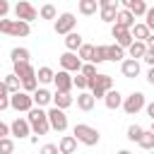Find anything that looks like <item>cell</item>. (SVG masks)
Masks as SVG:
<instances>
[{"mask_svg": "<svg viewBox=\"0 0 154 154\" xmlns=\"http://www.w3.org/2000/svg\"><path fill=\"white\" fill-rule=\"evenodd\" d=\"M26 120H29L34 135H48L51 123H48V113L43 111V106H36V103H34V106L26 111Z\"/></svg>", "mask_w": 154, "mask_h": 154, "instance_id": "cell-1", "label": "cell"}, {"mask_svg": "<svg viewBox=\"0 0 154 154\" xmlns=\"http://www.w3.org/2000/svg\"><path fill=\"white\" fill-rule=\"evenodd\" d=\"M31 26L29 22L24 19H5L0 17V34H7V36H29Z\"/></svg>", "mask_w": 154, "mask_h": 154, "instance_id": "cell-2", "label": "cell"}, {"mask_svg": "<svg viewBox=\"0 0 154 154\" xmlns=\"http://www.w3.org/2000/svg\"><path fill=\"white\" fill-rule=\"evenodd\" d=\"M111 87H113V77H111V75H103V72H101V75L96 72L94 77H89V87H87V89L91 91L94 99H103V94H106Z\"/></svg>", "mask_w": 154, "mask_h": 154, "instance_id": "cell-3", "label": "cell"}, {"mask_svg": "<svg viewBox=\"0 0 154 154\" xmlns=\"http://www.w3.org/2000/svg\"><path fill=\"white\" fill-rule=\"evenodd\" d=\"M72 135L77 137V142H82V144H87V147H94V144H99V140H101L99 130L91 128V125H87V123H77L75 130H72Z\"/></svg>", "mask_w": 154, "mask_h": 154, "instance_id": "cell-4", "label": "cell"}, {"mask_svg": "<svg viewBox=\"0 0 154 154\" xmlns=\"http://www.w3.org/2000/svg\"><path fill=\"white\" fill-rule=\"evenodd\" d=\"M31 106H34V96H31L29 91L17 89V91L10 94V108H14L17 113H26Z\"/></svg>", "mask_w": 154, "mask_h": 154, "instance_id": "cell-5", "label": "cell"}, {"mask_svg": "<svg viewBox=\"0 0 154 154\" xmlns=\"http://www.w3.org/2000/svg\"><path fill=\"white\" fill-rule=\"evenodd\" d=\"M144 103H147V99H144V94L142 91H132L130 96H125L123 99V111L128 113V116H137L142 108H144Z\"/></svg>", "mask_w": 154, "mask_h": 154, "instance_id": "cell-6", "label": "cell"}, {"mask_svg": "<svg viewBox=\"0 0 154 154\" xmlns=\"http://www.w3.org/2000/svg\"><path fill=\"white\" fill-rule=\"evenodd\" d=\"M48 113V123H51V130H58V132H65L67 130V116H65V108H58L53 106Z\"/></svg>", "mask_w": 154, "mask_h": 154, "instance_id": "cell-7", "label": "cell"}, {"mask_svg": "<svg viewBox=\"0 0 154 154\" xmlns=\"http://www.w3.org/2000/svg\"><path fill=\"white\" fill-rule=\"evenodd\" d=\"M75 24H77V17L72 14V12H63V14H58L55 17V24H53V29H55V34H67V31H72L75 29Z\"/></svg>", "mask_w": 154, "mask_h": 154, "instance_id": "cell-8", "label": "cell"}, {"mask_svg": "<svg viewBox=\"0 0 154 154\" xmlns=\"http://www.w3.org/2000/svg\"><path fill=\"white\" fill-rule=\"evenodd\" d=\"M36 14H38V12H36V7H34L31 2H26V0H17V5H14V17H17V19H24V22L31 24V22L36 19Z\"/></svg>", "mask_w": 154, "mask_h": 154, "instance_id": "cell-9", "label": "cell"}, {"mask_svg": "<svg viewBox=\"0 0 154 154\" xmlns=\"http://www.w3.org/2000/svg\"><path fill=\"white\" fill-rule=\"evenodd\" d=\"M58 60H60V67L67 72H79V67H82V58L77 55V51H65Z\"/></svg>", "mask_w": 154, "mask_h": 154, "instance_id": "cell-10", "label": "cell"}, {"mask_svg": "<svg viewBox=\"0 0 154 154\" xmlns=\"http://www.w3.org/2000/svg\"><path fill=\"white\" fill-rule=\"evenodd\" d=\"M111 36H113L116 43L123 46V48H128V46L132 43V34H130V29L123 26V24H118V22H113V26H111Z\"/></svg>", "mask_w": 154, "mask_h": 154, "instance_id": "cell-11", "label": "cell"}, {"mask_svg": "<svg viewBox=\"0 0 154 154\" xmlns=\"http://www.w3.org/2000/svg\"><path fill=\"white\" fill-rule=\"evenodd\" d=\"M29 132H31V125H29L26 118H14V120H12V125H10V135L24 140V137H29Z\"/></svg>", "mask_w": 154, "mask_h": 154, "instance_id": "cell-12", "label": "cell"}, {"mask_svg": "<svg viewBox=\"0 0 154 154\" xmlns=\"http://www.w3.org/2000/svg\"><path fill=\"white\" fill-rule=\"evenodd\" d=\"M120 72H123V77H128V79L137 77V75H140V60H137V58H123V60H120Z\"/></svg>", "mask_w": 154, "mask_h": 154, "instance_id": "cell-13", "label": "cell"}, {"mask_svg": "<svg viewBox=\"0 0 154 154\" xmlns=\"http://www.w3.org/2000/svg\"><path fill=\"white\" fill-rule=\"evenodd\" d=\"M53 84H55L58 91H70V89L75 87V84H72V75H70L67 70L55 72V75H53Z\"/></svg>", "mask_w": 154, "mask_h": 154, "instance_id": "cell-14", "label": "cell"}, {"mask_svg": "<svg viewBox=\"0 0 154 154\" xmlns=\"http://www.w3.org/2000/svg\"><path fill=\"white\" fill-rule=\"evenodd\" d=\"M12 72H14L19 79H29V77H36V70L31 67V63H29V60H17Z\"/></svg>", "mask_w": 154, "mask_h": 154, "instance_id": "cell-15", "label": "cell"}, {"mask_svg": "<svg viewBox=\"0 0 154 154\" xmlns=\"http://www.w3.org/2000/svg\"><path fill=\"white\" fill-rule=\"evenodd\" d=\"M103 103H106V108H111V111L120 108V103H123V96H120V91L111 87V89L103 94Z\"/></svg>", "mask_w": 154, "mask_h": 154, "instance_id": "cell-16", "label": "cell"}, {"mask_svg": "<svg viewBox=\"0 0 154 154\" xmlns=\"http://www.w3.org/2000/svg\"><path fill=\"white\" fill-rule=\"evenodd\" d=\"M31 96H34V103H36V106H48V103L53 101V94H51L48 89H43V87H36V89L31 91Z\"/></svg>", "mask_w": 154, "mask_h": 154, "instance_id": "cell-17", "label": "cell"}, {"mask_svg": "<svg viewBox=\"0 0 154 154\" xmlns=\"http://www.w3.org/2000/svg\"><path fill=\"white\" fill-rule=\"evenodd\" d=\"M53 106H58V108H70L72 103H75V99L70 96V91H58L55 89V94H53V101H51Z\"/></svg>", "mask_w": 154, "mask_h": 154, "instance_id": "cell-18", "label": "cell"}, {"mask_svg": "<svg viewBox=\"0 0 154 154\" xmlns=\"http://www.w3.org/2000/svg\"><path fill=\"white\" fill-rule=\"evenodd\" d=\"M94 103H96V99L91 96V91L79 89V94H77V108H82V111H91Z\"/></svg>", "mask_w": 154, "mask_h": 154, "instance_id": "cell-19", "label": "cell"}, {"mask_svg": "<svg viewBox=\"0 0 154 154\" xmlns=\"http://www.w3.org/2000/svg\"><path fill=\"white\" fill-rule=\"evenodd\" d=\"M77 149V137L75 135H65L60 142H58V152L60 154H72Z\"/></svg>", "mask_w": 154, "mask_h": 154, "instance_id": "cell-20", "label": "cell"}, {"mask_svg": "<svg viewBox=\"0 0 154 154\" xmlns=\"http://www.w3.org/2000/svg\"><path fill=\"white\" fill-rule=\"evenodd\" d=\"M123 58H125V48H123V46H118V43L106 46V60H111V63H120Z\"/></svg>", "mask_w": 154, "mask_h": 154, "instance_id": "cell-21", "label": "cell"}, {"mask_svg": "<svg viewBox=\"0 0 154 154\" xmlns=\"http://www.w3.org/2000/svg\"><path fill=\"white\" fill-rule=\"evenodd\" d=\"M82 43H84V41H82V36H79V34H77L75 29L65 34V48H67V51H77V48H79Z\"/></svg>", "mask_w": 154, "mask_h": 154, "instance_id": "cell-22", "label": "cell"}, {"mask_svg": "<svg viewBox=\"0 0 154 154\" xmlns=\"http://www.w3.org/2000/svg\"><path fill=\"white\" fill-rule=\"evenodd\" d=\"M144 51H147V43L144 41H140V38H132V43L128 46V53H130V58H142L144 55Z\"/></svg>", "mask_w": 154, "mask_h": 154, "instance_id": "cell-23", "label": "cell"}, {"mask_svg": "<svg viewBox=\"0 0 154 154\" xmlns=\"http://www.w3.org/2000/svg\"><path fill=\"white\" fill-rule=\"evenodd\" d=\"M116 14H118V5L99 7V17H101V22H108V24H113V22H116Z\"/></svg>", "mask_w": 154, "mask_h": 154, "instance_id": "cell-24", "label": "cell"}, {"mask_svg": "<svg viewBox=\"0 0 154 154\" xmlns=\"http://www.w3.org/2000/svg\"><path fill=\"white\" fill-rule=\"evenodd\" d=\"M116 22H118V24H123V26H128V29H130V26H132V24H135V14H132V12H130V10H128V7H125V10H118V14H116Z\"/></svg>", "mask_w": 154, "mask_h": 154, "instance_id": "cell-25", "label": "cell"}, {"mask_svg": "<svg viewBox=\"0 0 154 154\" xmlns=\"http://www.w3.org/2000/svg\"><path fill=\"white\" fill-rule=\"evenodd\" d=\"M79 12L84 14V17H89V14H96V10H99V2L96 0H79Z\"/></svg>", "mask_w": 154, "mask_h": 154, "instance_id": "cell-26", "label": "cell"}, {"mask_svg": "<svg viewBox=\"0 0 154 154\" xmlns=\"http://www.w3.org/2000/svg\"><path fill=\"white\" fill-rule=\"evenodd\" d=\"M130 34H132V38H140V41H144L152 31H149V26L147 24H132L130 26Z\"/></svg>", "mask_w": 154, "mask_h": 154, "instance_id": "cell-27", "label": "cell"}, {"mask_svg": "<svg viewBox=\"0 0 154 154\" xmlns=\"http://www.w3.org/2000/svg\"><path fill=\"white\" fill-rule=\"evenodd\" d=\"M137 144H140L142 149H154V132H152V130H142Z\"/></svg>", "mask_w": 154, "mask_h": 154, "instance_id": "cell-28", "label": "cell"}, {"mask_svg": "<svg viewBox=\"0 0 154 154\" xmlns=\"http://www.w3.org/2000/svg\"><path fill=\"white\" fill-rule=\"evenodd\" d=\"M77 55L82 58V63L91 60V55H94V46H91V43H82V46L77 48Z\"/></svg>", "mask_w": 154, "mask_h": 154, "instance_id": "cell-29", "label": "cell"}, {"mask_svg": "<svg viewBox=\"0 0 154 154\" xmlns=\"http://www.w3.org/2000/svg\"><path fill=\"white\" fill-rule=\"evenodd\" d=\"M10 58H12V63H17V60H29L31 58V53H29V48H12V53H10Z\"/></svg>", "mask_w": 154, "mask_h": 154, "instance_id": "cell-30", "label": "cell"}, {"mask_svg": "<svg viewBox=\"0 0 154 154\" xmlns=\"http://www.w3.org/2000/svg\"><path fill=\"white\" fill-rule=\"evenodd\" d=\"M53 70L51 67H38V72H36V79L41 82V84H48V82H53Z\"/></svg>", "mask_w": 154, "mask_h": 154, "instance_id": "cell-31", "label": "cell"}, {"mask_svg": "<svg viewBox=\"0 0 154 154\" xmlns=\"http://www.w3.org/2000/svg\"><path fill=\"white\" fill-rule=\"evenodd\" d=\"M2 82H5V87H7V91L12 94V91H17V89H19V82H22V79H19V77H17L14 72H10V75H7V77H5Z\"/></svg>", "mask_w": 154, "mask_h": 154, "instance_id": "cell-32", "label": "cell"}, {"mask_svg": "<svg viewBox=\"0 0 154 154\" xmlns=\"http://www.w3.org/2000/svg\"><path fill=\"white\" fill-rule=\"evenodd\" d=\"M135 17H144V12H147V2L144 0H132V5L128 7Z\"/></svg>", "mask_w": 154, "mask_h": 154, "instance_id": "cell-33", "label": "cell"}, {"mask_svg": "<svg viewBox=\"0 0 154 154\" xmlns=\"http://www.w3.org/2000/svg\"><path fill=\"white\" fill-rule=\"evenodd\" d=\"M38 14H41V19H55V17H58V12H55V7H53L51 2H48V5H43Z\"/></svg>", "mask_w": 154, "mask_h": 154, "instance_id": "cell-34", "label": "cell"}, {"mask_svg": "<svg viewBox=\"0 0 154 154\" xmlns=\"http://www.w3.org/2000/svg\"><path fill=\"white\" fill-rule=\"evenodd\" d=\"M106 60V46H94V55H91V63H103Z\"/></svg>", "mask_w": 154, "mask_h": 154, "instance_id": "cell-35", "label": "cell"}, {"mask_svg": "<svg viewBox=\"0 0 154 154\" xmlns=\"http://www.w3.org/2000/svg\"><path fill=\"white\" fill-rule=\"evenodd\" d=\"M79 72H82L84 77H94V75H96V63H91V60H87V63H82V67H79Z\"/></svg>", "mask_w": 154, "mask_h": 154, "instance_id": "cell-36", "label": "cell"}, {"mask_svg": "<svg viewBox=\"0 0 154 154\" xmlns=\"http://www.w3.org/2000/svg\"><path fill=\"white\" fill-rule=\"evenodd\" d=\"M10 152H14V142L5 135V137H0V154H10Z\"/></svg>", "mask_w": 154, "mask_h": 154, "instance_id": "cell-37", "label": "cell"}, {"mask_svg": "<svg viewBox=\"0 0 154 154\" xmlns=\"http://www.w3.org/2000/svg\"><path fill=\"white\" fill-rule=\"evenodd\" d=\"M72 84H75L77 89H87V87H89V77H84L82 72H77V77H72Z\"/></svg>", "mask_w": 154, "mask_h": 154, "instance_id": "cell-38", "label": "cell"}, {"mask_svg": "<svg viewBox=\"0 0 154 154\" xmlns=\"http://www.w3.org/2000/svg\"><path fill=\"white\" fill-rule=\"evenodd\" d=\"M142 130H144V128H140V125H130V128H128V140H130V142H137L140 135H142Z\"/></svg>", "mask_w": 154, "mask_h": 154, "instance_id": "cell-39", "label": "cell"}, {"mask_svg": "<svg viewBox=\"0 0 154 154\" xmlns=\"http://www.w3.org/2000/svg\"><path fill=\"white\" fill-rule=\"evenodd\" d=\"M36 87H38V79H36V77H29V79H22V89H24V91H29V94H31V91H34Z\"/></svg>", "mask_w": 154, "mask_h": 154, "instance_id": "cell-40", "label": "cell"}, {"mask_svg": "<svg viewBox=\"0 0 154 154\" xmlns=\"http://www.w3.org/2000/svg\"><path fill=\"white\" fill-rule=\"evenodd\" d=\"M144 17H147V26H149V31H154V7H147V12H144Z\"/></svg>", "mask_w": 154, "mask_h": 154, "instance_id": "cell-41", "label": "cell"}, {"mask_svg": "<svg viewBox=\"0 0 154 154\" xmlns=\"http://www.w3.org/2000/svg\"><path fill=\"white\" fill-rule=\"evenodd\" d=\"M142 60H144L147 65H154V48H147L144 55H142Z\"/></svg>", "mask_w": 154, "mask_h": 154, "instance_id": "cell-42", "label": "cell"}, {"mask_svg": "<svg viewBox=\"0 0 154 154\" xmlns=\"http://www.w3.org/2000/svg\"><path fill=\"white\" fill-rule=\"evenodd\" d=\"M5 108H10V94H0V113Z\"/></svg>", "mask_w": 154, "mask_h": 154, "instance_id": "cell-43", "label": "cell"}, {"mask_svg": "<svg viewBox=\"0 0 154 154\" xmlns=\"http://www.w3.org/2000/svg\"><path fill=\"white\" fill-rule=\"evenodd\" d=\"M41 152H43V154H58V144H43Z\"/></svg>", "mask_w": 154, "mask_h": 154, "instance_id": "cell-44", "label": "cell"}, {"mask_svg": "<svg viewBox=\"0 0 154 154\" xmlns=\"http://www.w3.org/2000/svg\"><path fill=\"white\" fill-rule=\"evenodd\" d=\"M10 12V0H0V17H7Z\"/></svg>", "mask_w": 154, "mask_h": 154, "instance_id": "cell-45", "label": "cell"}, {"mask_svg": "<svg viewBox=\"0 0 154 154\" xmlns=\"http://www.w3.org/2000/svg\"><path fill=\"white\" fill-rule=\"evenodd\" d=\"M99 7H108V5H118V0H96Z\"/></svg>", "mask_w": 154, "mask_h": 154, "instance_id": "cell-46", "label": "cell"}, {"mask_svg": "<svg viewBox=\"0 0 154 154\" xmlns=\"http://www.w3.org/2000/svg\"><path fill=\"white\" fill-rule=\"evenodd\" d=\"M144 108H147V116H149V118H154V101L144 103Z\"/></svg>", "mask_w": 154, "mask_h": 154, "instance_id": "cell-47", "label": "cell"}, {"mask_svg": "<svg viewBox=\"0 0 154 154\" xmlns=\"http://www.w3.org/2000/svg\"><path fill=\"white\" fill-rule=\"evenodd\" d=\"M5 135H10V125H5V123L0 120V137H5Z\"/></svg>", "mask_w": 154, "mask_h": 154, "instance_id": "cell-48", "label": "cell"}, {"mask_svg": "<svg viewBox=\"0 0 154 154\" xmlns=\"http://www.w3.org/2000/svg\"><path fill=\"white\" fill-rule=\"evenodd\" d=\"M147 82L154 87V65H152V70H149V75H147Z\"/></svg>", "mask_w": 154, "mask_h": 154, "instance_id": "cell-49", "label": "cell"}, {"mask_svg": "<svg viewBox=\"0 0 154 154\" xmlns=\"http://www.w3.org/2000/svg\"><path fill=\"white\" fill-rule=\"evenodd\" d=\"M120 5H123V7H130V5H132V0H120Z\"/></svg>", "mask_w": 154, "mask_h": 154, "instance_id": "cell-50", "label": "cell"}, {"mask_svg": "<svg viewBox=\"0 0 154 154\" xmlns=\"http://www.w3.org/2000/svg\"><path fill=\"white\" fill-rule=\"evenodd\" d=\"M152 132H154V118H152Z\"/></svg>", "mask_w": 154, "mask_h": 154, "instance_id": "cell-51", "label": "cell"}]
</instances>
